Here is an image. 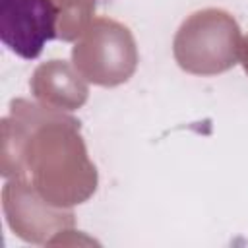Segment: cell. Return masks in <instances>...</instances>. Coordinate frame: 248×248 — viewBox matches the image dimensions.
Masks as SVG:
<instances>
[{"label":"cell","mask_w":248,"mask_h":248,"mask_svg":"<svg viewBox=\"0 0 248 248\" xmlns=\"http://www.w3.org/2000/svg\"><path fill=\"white\" fill-rule=\"evenodd\" d=\"M56 17L52 0H0V39L17 56L33 60L56 39Z\"/></svg>","instance_id":"obj_1"}]
</instances>
